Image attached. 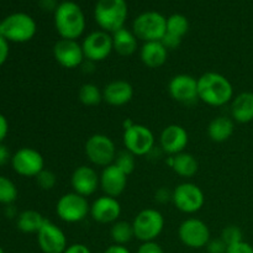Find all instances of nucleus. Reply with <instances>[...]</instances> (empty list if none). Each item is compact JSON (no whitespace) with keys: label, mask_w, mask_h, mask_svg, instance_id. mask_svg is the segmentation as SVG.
<instances>
[{"label":"nucleus","mask_w":253,"mask_h":253,"mask_svg":"<svg viewBox=\"0 0 253 253\" xmlns=\"http://www.w3.org/2000/svg\"><path fill=\"white\" fill-rule=\"evenodd\" d=\"M133 98V86L127 81H113L103 89V100L111 106H124Z\"/></svg>","instance_id":"21"},{"label":"nucleus","mask_w":253,"mask_h":253,"mask_svg":"<svg viewBox=\"0 0 253 253\" xmlns=\"http://www.w3.org/2000/svg\"><path fill=\"white\" fill-rule=\"evenodd\" d=\"M82 47H83L85 59L94 63L101 62L108 58L114 51L113 36L103 30L94 31L84 39V41L82 42Z\"/></svg>","instance_id":"12"},{"label":"nucleus","mask_w":253,"mask_h":253,"mask_svg":"<svg viewBox=\"0 0 253 253\" xmlns=\"http://www.w3.org/2000/svg\"><path fill=\"white\" fill-rule=\"evenodd\" d=\"M168 91L175 101L192 104L199 99L198 96V79L190 74H177L170 79Z\"/></svg>","instance_id":"16"},{"label":"nucleus","mask_w":253,"mask_h":253,"mask_svg":"<svg viewBox=\"0 0 253 253\" xmlns=\"http://www.w3.org/2000/svg\"><path fill=\"white\" fill-rule=\"evenodd\" d=\"M56 212L64 222H81L90 214V205L83 195L77 193H67L59 198L56 205Z\"/></svg>","instance_id":"8"},{"label":"nucleus","mask_w":253,"mask_h":253,"mask_svg":"<svg viewBox=\"0 0 253 253\" xmlns=\"http://www.w3.org/2000/svg\"><path fill=\"white\" fill-rule=\"evenodd\" d=\"M121 215V205L116 198L104 197L94 200L90 205V216L99 224H114Z\"/></svg>","instance_id":"17"},{"label":"nucleus","mask_w":253,"mask_h":253,"mask_svg":"<svg viewBox=\"0 0 253 253\" xmlns=\"http://www.w3.org/2000/svg\"><path fill=\"white\" fill-rule=\"evenodd\" d=\"M155 198L158 203H161V204H165V203L172 200L173 192H170V190L167 189V188H160V189L156 192Z\"/></svg>","instance_id":"39"},{"label":"nucleus","mask_w":253,"mask_h":253,"mask_svg":"<svg viewBox=\"0 0 253 253\" xmlns=\"http://www.w3.org/2000/svg\"><path fill=\"white\" fill-rule=\"evenodd\" d=\"M71 184L74 193L86 198L96 192L100 185V175L93 167L81 166L72 174Z\"/></svg>","instance_id":"19"},{"label":"nucleus","mask_w":253,"mask_h":253,"mask_svg":"<svg viewBox=\"0 0 253 253\" xmlns=\"http://www.w3.org/2000/svg\"><path fill=\"white\" fill-rule=\"evenodd\" d=\"M198 96L207 105H226L234 99V86L222 74L207 72L198 78Z\"/></svg>","instance_id":"1"},{"label":"nucleus","mask_w":253,"mask_h":253,"mask_svg":"<svg viewBox=\"0 0 253 253\" xmlns=\"http://www.w3.org/2000/svg\"><path fill=\"white\" fill-rule=\"evenodd\" d=\"M227 245L221 239L210 240L207 245V250L209 253H226Z\"/></svg>","instance_id":"35"},{"label":"nucleus","mask_w":253,"mask_h":253,"mask_svg":"<svg viewBox=\"0 0 253 253\" xmlns=\"http://www.w3.org/2000/svg\"><path fill=\"white\" fill-rule=\"evenodd\" d=\"M140 58L148 68H160L167 62L168 49L161 41L145 42L140 51Z\"/></svg>","instance_id":"22"},{"label":"nucleus","mask_w":253,"mask_h":253,"mask_svg":"<svg viewBox=\"0 0 253 253\" xmlns=\"http://www.w3.org/2000/svg\"><path fill=\"white\" fill-rule=\"evenodd\" d=\"M7 132H9V123H7L6 118L2 114H0V143L6 137Z\"/></svg>","instance_id":"43"},{"label":"nucleus","mask_w":253,"mask_h":253,"mask_svg":"<svg viewBox=\"0 0 253 253\" xmlns=\"http://www.w3.org/2000/svg\"><path fill=\"white\" fill-rule=\"evenodd\" d=\"M226 253H253V247L247 242L241 241L227 247Z\"/></svg>","instance_id":"38"},{"label":"nucleus","mask_w":253,"mask_h":253,"mask_svg":"<svg viewBox=\"0 0 253 253\" xmlns=\"http://www.w3.org/2000/svg\"><path fill=\"white\" fill-rule=\"evenodd\" d=\"M11 166L17 174L22 177H37L44 169V161L39 151L30 147L20 148L11 158Z\"/></svg>","instance_id":"13"},{"label":"nucleus","mask_w":253,"mask_h":253,"mask_svg":"<svg viewBox=\"0 0 253 253\" xmlns=\"http://www.w3.org/2000/svg\"><path fill=\"white\" fill-rule=\"evenodd\" d=\"M188 142H189V135L187 130L183 126L175 125V124L167 126L160 136L161 147L170 156L184 152Z\"/></svg>","instance_id":"18"},{"label":"nucleus","mask_w":253,"mask_h":253,"mask_svg":"<svg viewBox=\"0 0 253 253\" xmlns=\"http://www.w3.org/2000/svg\"><path fill=\"white\" fill-rule=\"evenodd\" d=\"M7 57H9V41L0 36V66L6 62Z\"/></svg>","instance_id":"40"},{"label":"nucleus","mask_w":253,"mask_h":253,"mask_svg":"<svg viewBox=\"0 0 253 253\" xmlns=\"http://www.w3.org/2000/svg\"><path fill=\"white\" fill-rule=\"evenodd\" d=\"M132 32L145 42L161 41L167 32V19L157 11L142 12L133 20Z\"/></svg>","instance_id":"5"},{"label":"nucleus","mask_w":253,"mask_h":253,"mask_svg":"<svg viewBox=\"0 0 253 253\" xmlns=\"http://www.w3.org/2000/svg\"><path fill=\"white\" fill-rule=\"evenodd\" d=\"M234 120L227 116H217L208 126V135L214 142H225L234 135Z\"/></svg>","instance_id":"26"},{"label":"nucleus","mask_w":253,"mask_h":253,"mask_svg":"<svg viewBox=\"0 0 253 253\" xmlns=\"http://www.w3.org/2000/svg\"><path fill=\"white\" fill-rule=\"evenodd\" d=\"M63 253H91L90 250L88 249V246L83 244H73L71 246H68L66 249V251Z\"/></svg>","instance_id":"41"},{"label":"nucleus","mask_w":253,"mask_h":253,"mask_svg":"<svg viewBox=\"0 0 253 253\" xmlns=\"http://www.w3.org/2000/svg\"><path fill=\"white\" fill-rule=\"evenodd\" d=\"M114 165L119 169L123 170L126 175H130L136 168V156L133 153H131L130 151L123 150L120 152H118L115 161H114Z\"/></svg>","instance_id":"32"},{"label":"nucleus","mask_w":253,"mask_h":253,"mask_svg":"<svg viewBox=\"0 0 253 253\" xmlns=\"http://www.w3.org/2000/svg\"><path fill=\"white\" fill-rule=\"evenodd\" d=\"M127 14L128 9L125 0H99L94 9L96 24L109 34H114L125 27Z\"/></svg>","instance_id":"3"},{"label":"nucleus","mask_w":253,"mask_h":253,"mask_svg":"<svg viewBox=\"0 0 253 253\" xmlns=\"http://www.w3.org/2000/svg\"><path fill=\"white\" fill-rule=\"evenodd\" d=\"M127 177L115 165H110L103 169L100 174V187L105 195L118 198L124 193L127 185Z\"/></svg>","instance_id":"20"},{"label":"nucleus","mask_w":253,"mask_h":253,"mask_svg":"<svg viewBox=\"0 0 253 253\" xmlns=\"http://www.w3.org/2000/svg\"><path fill=\"white\" fill-rule=\"evenodd\" d=\"M78 98L83 105L95 106L103 101V90L94 83H85L79 89Z\"/></svg>","instance_id":"29"},{"label":"nucleus","mask_w":253,"mask_h":253,"mask_svg":"<svg viewBox=\"0 0 253 253\" xmlns=\"http://www.w3.org/2000/svg\"><path fill=\"white\" fill-rule=\"evenodd\" d=\"M111 240L115 245H120V246H125L126 244L131 242V240L135 237V231H133L132 222L121 221L118 220L114 222L110 230Z\"/></svg>","instance_id":"28"},{"label":"nucleus","mask_w":253,"mask_h":253,"mask_svg":"<svg viewBox=\"0 0 253 253\" xmlns=\"http://www.w3.org/2000/svg\"><path fill=\"white\" fill-rule=\"evenodd\" d=\"M40 6L42 7V10L44 11H56L58 4L56 2V0H40Z\"/></svg>","instance_id":"44"},{"label":"nucleus","mask_w":253,"mask_h":253,"mask_svg":"<svg viewBox=\"0 0 253 253\" xmlns=\"http://www.w3.org/2000/svg\"><path fill=\"white\" fill-rule=\"evenodd\" d=\"M53 57L62 67L74 69L82 66L85 59L83 47L77 40L61 39L53 46Z\"/></svg>","instance_id":"14"},{"label":"nucleus","mask_w":253,"mask_h":253,"mask_svg":"<svg viewBox=\"0 0 253 253\" xmlns=\"http://www.w3.org/2000/svg\"><path fill=\"white\" fill-rule=\"evenodd\" d=\"M85 155L88 160L98 167H108L115 161L118 151L114 141L104 133L91 135L85 142Z\"/></svg>","instance_id":"6"},{"label":"nucleus","mask_w":253,"mask_h":253,"mask_svg":"<svg viewBox=\"0 0 253 253\" xmlns=\"http://www.w3.org/2000/svg\"><path fill=\"white\" fill-rule=\"evenodd\" d=\"M104 253H130V251H128L125 246H120V245L114 244L113 246L108 247Z\"/></svg>","instance_id":"45"},{"label":"nucleus","mask_w":253,"mask_h":253,"mask_svg":"<svg viewBox=\"0 0 253 253\" xmlns=\"http://www.w3.org/2000/svg\"><path fill=\"white\" fill-rule=\"evenodd\" d=\"M136 253H165L163 249L155 241L150 242H142L140 247H138Z\"/></svg>","instance_id":"37"},{"label":"nucleus","mask_w":253,"mask_h":253,"mask_svg":"<svg viewBox=\"0 0 253 253\" xmlns=\"http://www.w3.org/2000/svg\"><path fill=\"white\" fill-rule=\"evenodd\" d=\"M11 155H10L9 148L6 147L5 145L0 143V167L6 165L9 161H11Z\"/></svg>","instance_id":"42"},{"label":"nucleus","mask_w":253,"mask_h":253,"mask_svg":"<svg viewBox=\"0 0 253 253\" xmlns=\"http://www.w3.org/2000/svg\"><path fill=\"white\" fill-rule=\"evenodd\" d=\"M172 202L182 212L194 214L204 207L205 197L203 190L197 184L185 182L177 185V188L173 190Z\"/></svg>","instance_id":"10"},{"label":"nucleus","mask_w":253,"mask_h":253,"mask_svg":"<svg viewBox=\"0 0 253 253\" xmlns=\"http://www.w3.org/2000/svg\"><path fill=\"white\" fill-rule=\"evenodd\" d=\"M0 253H5V252H4V250L1 249V246H0Z\"/></svg>","instance_id":"46"},{"label":"nucleus","mask_w":253,"mask_h":253,"mask_svg":"<svg viewBox=\"0 0 253 253\" xmlns=\"http://www.w3.org/2000/svg\"><path fill=\"white\" fill-rule=\"evenodd\" d=\"M46 219L35 210H25L17 216V229L25 234H37Z\"/></svg>","instance_id":"27"},{"label":"nucleus","mask_w":253,"mask_h":253,"mask_svg":"<svg viewBox=\"0 0 253 253\" xmlns=\"http://www.w3.org/2000/svg\"><path fill=\"white\" fill-rule=\"evenodd\" d=\"M168 165L178 175L183 178H192L197 174L199 169V163L197 158L188 152H180L168 158Z\"/></svg>","instance_id":"24"},{"label":"nucleus","mask_w":253,"mask_h":253,"mask_svg":"<svg viewBox=\"0 0 253 253\" xmlns=\"http://www.w3.org/2000/svg\"><path fill=\"white\" fill-rule=\"evenodd\" d=\"M37 241L43 253H63L68 247L64 232L47 219L37 232Z\"/></svg>","instance_id":"15"},{"label":"nucleus","mask_w":253,"mask_h":253,"mask_svg":"<svg viewBox=\"0 0 253 253\" xmlns=\"http://www.w3.org/2000/svg\"><path fill=\"white\" fill-rule=\"evenodd\" d=\"M232 120L240 124L253 121V93L244 91L232 99L231 103Z\"/></svg>","instance_id":"23"},{"label":"nucleus","mask_w":253,"mask_h":253,"mask_svg":"<svg viewBox=\"0 0 253 253\" xmlns=\"http://www.w3.org/2000/svg\"><path fill=\"white\" fill-rule=\"evenodd\" d=\"M189 30V21L182 14H173L167 19V32L183 39Z\"/></svg>","instance_id":"30"},{"label":"nucleus","mask_w":253,"mask_h":253,"mask_svg":"<svg viewBox=\"0 0 253 253\" xmlns=\"http://www.w3.org/2000/svg\"><path fill=\"white\" fill-rule=\"evenodd\" d=\"M161 42H162L163 46L169 51V49L178 48V47L180 46V43H182V39L174 36V35H170L168 34V32H166V35L162 37Z\"/></svg>","instance_id":"36"},{"label":"nucleus","mask_w":253,"mask_h":253,"mask_svg":"<svg viewBox=\"0 0 253 253\" xmlns=\"http://www.w3.org/2000/svg\"><path fill=\"white\" fill-rule=\"evenodd\" d=\"M54 26L62 39L78 40L85 30L82 7L74 1H62L54 11Z\"/></svg>","instance_id":"2"},{"label":"nucleus","mask_w":253,"mask_h":253,"mask_svg":"<svg viewBox=\"0 0 253 253\" xmlns=\"http://www.w3.org/2000/svg\"><path fill=\"white\" fill-rule=\"evenodd\" d=\"M36 31L35 20L25 12H15L0 21V36L9 42L24 43L34 39Z\"/></svg>","instance_id":"4"},{"label":"nucleus","mask_w":253,"mask_h":253,"mask_svg":"<svg viewBox=\"0 0 253 253\" xmlns=\"http://www.w3.org/2000/svg\"><path fill=\"white\" fill-rule=\"evenodd\" d=\"M111 36H113L114 51L120 54V56H131L137 49V37L132 31L127 30L126 27L118 30Z\"/></svg>","instance_id":"25"},{"label":"nucleus","mask_w":253,"mask_h":253,"mask_svg":"<svg viewBox=\"0 0 253 253\" xmlns=\"http://www.w3.org/2000/svg\"><path fill=\"white\" fill-rule=\"evenodd\" d=\"M178 236L182 244L189 249H203L210 241V230L204 221L190 217L179 225Z\"/></svg>","instance_id":"11"},{"label":"nucleus","mask_w":253,"mask_h":253,"mask_svg":"<svg viewBox=\"0 0 253 253\" xmlns=\"http://www.w3.org/2000/svg\"><path fill=\"white\" fill-rule=\"evenodd\" d=\"M135 237L141 242L155 241L163 231L165 217L156 209H145L132 221Z\"/></svg>","instance_id":"7"},{"label":"nucleus","mask_w":253,"mask_h":253,"mask_svg":"<svg viewBox=\"0 0 253 253\" xmlns=\"http://www.w3.org/2000/svg\"><path fill=\"white\" fill-rule=\"evenodd\" d=\"M123 140L125 150L130 151L136 157L148 155L155 147V135L147 126L141 124H133L125 128Z\"/></svg>","instance_id":"9"},{"label":"nucleus","mask_w":253,"mask_h":253,"mask_svg":"<svg viewBox=\"0 0 253 253\" xmlns=\"http://www.w3.org/2000/svg\"><path fill=\"white\" fill-rule=\"evenodd\" d=\"M220 239H221L227 246H231V245L237 244V242L244 241L241 229H240L239 226H236V225H229V226L225 227V229L222 230Z\"/></svg>","instance_id":"33"},{"label":"nucleus","mask_w":253,"mask_h":253,"mask_svg":"<svg viewBox=\"0 0 253 253\" xmlns=\"http://www.w3.org/2000/svg\"><path fill=\"white\" fill-rule=\"evenodd\" d=\"M37 184L41 189L43 190H51L56 187L57 184V175L54 174L52 170L43 169L37 174L36 177Z\"/></svg>","instance_id":"34"},{"label":"nucleus","mask_w":253,"mask_h":253,"mask_svg":"<svg viewBox=\"0 0 253 253\" xmlns=\"http://www.w3.org/2000/svg\"><path fill=\"white\" fill-rule=\"evenodd\" d=\"M17 199V188L9 178L0 175V203L11 205Z\"/></svg>","instance_id":"31"}]
</instances>
